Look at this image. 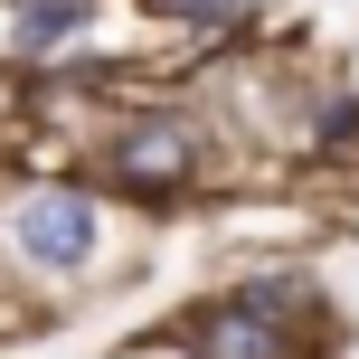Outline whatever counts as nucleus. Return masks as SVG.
Listing matches in <instances>:
<instances>
[{
  "instance_id": "1",
  "label": "nucleus",
  "mask_w": 359,
  "mask_h": 359,
  "mask_svg": "<svg viewBox=\"0 0 359 359\" xmlns=\"http://www.w3.org/2000/svg\"><path fill=\"white\" fill-rule=\"evenodd\" d=\"M10 227H19V246H29L38 265H86V246H95L86 189H29V198L10 208Z\"/></svg>"
},
{
  "instance_id": "2",
  "label": "nucleus",
  "mask_w": 359,
  "mask_h": 359,
  "mask_svg": "<svg viewBox=\"0 0 359 359\" xmlns=\"http://www.w3.org/2000/svg\"><path fill=\"white\" fill-rule=\"evenodd\" d=\"M114 170H123L133 189H180V180L198 170V142H189L180 123H133L123 151H114Z\"/></svg>"
},
{
  "instance_id": "3",
  "label": "nucleus",
  "mask_w": 359,
  "mask_h": 359,
  "mask_svg": "<svg viewBox=\"0 0 359 359\" xmlns=\"http://www.w3.org/2000/svg\"><path fill=\"white\" fill-rule=\"evenodd\" d=\"M198 359H284V331H274L265 312L227 303V312H208V322H198Z\"/></svg>"
},
{
  "instance_id": "4",
  "label": "nucleus",
  "mask_w": 359,
  "mask_h": 359,
  "mask_svg": "<svg viewBox=\"0 0 359 359\" xmlns=\"http://www.w3.org/2000/svg\"><path fill=\"white\" fill-rule=\"evenodd\" d=\"M76 19H86V0H38V10L19 19V38H67Z\"/></svg>"
},
{
  "instance_id": "5",
  "label": "nucleus",
  "mask_w": 359,
  "mask_h": 359,
  "mask_svg": "<svg viewBox=\"0 0 359 359\" xmlns=\"http://www.w3.org/2000/svg\"><path fill=\"white\" fill-rule=\"evenodd\" d=\"M151 359H198V350H151Z\"/></svg>"
}]
</instances>
